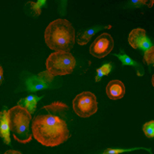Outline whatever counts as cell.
<instances>
[{
    "instance_id": "6da1fadb",
    "label": "cell",
    "mask_w": 154,
    "mask_h": 154,
    "mask_svg": "<svg viewBox=\"0 0 154 154\" xmlns=\"http://www.w3.org/2000/svg\"><path fill=\"white\" fill-rule=\"evenodd\" d=\"M69 106L62 101H54L40 109L32 119L33 138L43 146L55 147L66 143L71 136L66 113Z\"/></svg>"
},
{
    "instance_id": "7a4b0ae2",
    "label": "cell",
    "mask_w": 154,
    "mask_h": 154,
    "mask_svg": "<svg viewBox=\"0 0 154 154\" xmlns=\"http://www.w3.org/2000/svg\"><path fill=\"white\" fill-rule=\"evenodd\" d=\"M45 42L46 45L54 52H70L76 42L75 29L67 19H55L45 28Z\"/></svg>"
},
{
    "instance_id": "3957f363",
    "label": "cell",
    "mask_w": 154,
    "mask_h": 154,
    "mask_svg": "<svg viewBox=\"0 0 154 154\" xmlns=\"http://www.w3.org/2000/svg\"><path fill=\"white\" fill-rule=\"evenodd\" d=\"M10 126L14 138L19 143H28L33 138L32 130V114L23 107L17 104L9 109Z\"/></svg>"
},
{
    "instance_id": "277c9868",
    "label": "cell",
    "mask_w": 154,
    "mask_h": 154,
    "mask_svg": "<svg viewBox=\"0 0 154 154\" xmlns=\"http://www.w3.org/2000/svg\"><path fill=\"white\" fill-rule=\"evenodd\" d=\"M76 60L70 52L56 51L48 56L45 62L46 69L54 76L67 75L73 72Z\"/></svg>"
},
{
    "instance_id": "5b68a950",
    "label": "cell",
    "mask_w": 154,
    "mask_h": 154,
    "mask_svg": "<svg viewBox=\"0 0 154 154\" xmlns=\"http://www.w3.org/2000/svg\"><path fill=\"white\" fill-rule=\"evenodd\" d=\"M74 113L80 118H90L97 112L98 103L94 94L91 91H82L72 101Z\"/></svg>"
},
{
    "instance_id": "8992f818",
    "label": "cell",
    "mask_w": 154,
    "mask_h": 154,
    "mask_svg": "<svg viewBox=\"0 0 154 154\" xmlns=\"http://www.w3.org/2000/svg\"><path fill=\"white\" fill-rule=\"evenodd\" d=\"M114 48V38L108 33H102L95 38L90 46V53L94 57L101 58L106 57L112 52Z\"/></svg>"
},
{
    "instance_id": "52a82bcc",
    "label": "cell",
    "mask_w": 154,
    "mask_h": 154,
    "mask_svg": "<svg viewBox=\"0 0 154 154\" xmlns=\"http://www.w3.org/2000/svg\"><path fill=\"white\" fill-rule=\"evenodd\" d=\"M106 94L112 100L122 98L125 94V86L120 80H111L106 86Z\"/></svg>"
},
{
    "instance_id": "ba28073f",
    "label": "cell",
    "mask_w": 154,
    "mask_h": 154,
    "mask_svg": "<svg viewBox=\"0 0 154 154\" xmlns=\"http://www.w3.org/2000/svg\"><path fill=\"white\" fill-rule=\"evenodd\" d=\"M0 133L3 139V142L7 146H11V138H10V132H11V126H10V117L9 110L6 107H3L1 114H0Z\"/></svg>"
},
{
    "instance_id": "9c48e42d",
    "label": "cell",
    "mask_w": 154,
    "mask_h": 154,
    "mask_svg": "<svg viewBox=\"0 0 154 154\" xmlns=\"http://www.w3.org/2000/svg\"><path fill=\"white\" fill-rule=\"evenodd\" d=\"M111 25H95L94 27H91V28H88V29H85V30H81L78 35H77V43H78L79 45H87L90 41L91 37H93L95 33H97L98 31L100 30H104V29H110Z\"/></svg>"
},
{
    "instance_id": "30bf717a",
    "label": "cell",
    "mask_w": 154,
    "mask_h": 154,
    "mask_svg": "<svg viewBox=\"0 0 154 154\" xmlns=\"http://www.w3.org/2000/svg\"><path fill=\"white\" fill-rule=\"evenodd\" d=\"M116 57H118L119 61L122 62V66H133L135 70H136V73L138 76L140 77H142L144 75V69H143V66L140 64L139 62H136V61H134L133 59H131L127 54H125V52L122 50V49H120V54H114Z\"/></svg>"
},
{
    "instance_id": "8fae6325",
    "label": "cell",
    "mask_w": 154,
    "mask_h": 154,
    "mask_svg": "<svg viewBox=\"0 0 154 154\" xmlns=\"http://www.w3.org/2000/svg\"><path fill=\"white\" fill-rule=\"evenodd\" d=\"M50 85L51 84H46L45 82L41 81L38 78L37 75H33L31 77H29V78H27L25 81L26 90L28 91H31V93H36L38 91L49 89Z\"/></svg>"
},
{
    "instance_id": "7c38bea8",
    "label": "cell",
    "mask_w": 154,
    "mask_h": 154,
    "mask_svg": "<svg viewBox=\"0 0 154 154\" xmlns=\"http://www.w3.org/2000/svg\"><path fill=\"white\" fill-rule=\"evenodd\" d=\"M146 37V32L143 28H136L130 32L128 36V42L134 49H138L140 43Z\"/></svg>"
},
{
    "instance_id": "4fadbf2b",
    "label": "cell",
    "mask_w": 154,
    "mask_h": 154,
    "mask_svg": "<svg viewBox=\"0 0 154 154\" xmlns=\"http://www.w3.org/2000/svg\"><path fill=\"white\" fill-rule=\"evenodd\" d=\"M43 97L42 96H37L35 94H31L27 96V97H24V98H21L20 100L18 101L17 104L20 105V106H23V107H25L29 112H30L32 115L35 113L36 111V108H37V103L40 101L42 98Z\"/></svg>"
},
{
    "instance_id": "5bb4252c",
    "label": "cell",
    "mask_w": 154,
    "mask_h": 154,
    "mask_svg": "<svg viewBox=\"0 0 154 154\" xmlns=\"http://www.w3.org/2000/svg\"><path fill=\"white\" fill-rule=\"evenodd\" d=\"M45 5H46V1L45 0H38L37 2L29 1L25 4V8L30 11L29 14H32L34 17H40L42 14V8Z\"/></svg>"
},
{
    "instance_id": "9a60e30c",
    "label": "cell",
    "mask_w": 154,
    "mask_h": 154,
    "mask_svg": "<svg viewBox=\"0 0 154 154\" xmlns=\"http://www.w3.org/2000/svg\"><path fill=\"white\" fill-rule=\"evenodd\" d=\"M113 69V66L111 63H107V64H104L102 66L96 69V76H95V82H99L101 78L104 75H108Z\"/></svg>"
},
{
    "instance_id": "2e32d148",
    "label": "cell",
    "mask_w": 154,
    "mask_h": 154,
    "mask_svg": "<svg viewBox=\"0 0 154 154\" xmlns=\"http://www.w3.org/2000/svg\"><path fill=\"white\" fill-rule=\"evenodd\" d=\"M143 131L148 139H152L154 137V120L144 123L143 125Z\"/></svg>"
},
{
    "instance_id": "e0dca14e",
    "label": "cell",
    "mask_w": 154,
    "mask_h": 154,
    "mask_svg": "<svg viewBox=\"0 0 154 154\" xmlns=\"http://www.w3.org/2000/svg\"><path fill=\"white\" fill-rule=\"evenodd\" d=\"M138 149H143V150H147L148 152H151L150 149L144 148V147H135V148H119V149H113V148H107L106 150L103 151L104 154H118V153H122V152H128V151H133V150H138Z\"/></svg>"
},
{
    "instance_id": "ac0fdd59",
    "label": "cell",
    "mask_w": 154,
    "mask_h": 154,
    "mask_svg": "<svg viewBox=\"0 0 154 154\" xmlns=\"http://www.w3.org/2000/svg\"><path fill=\"white\" fill-rule=\"evenodd\" d=\"M37 76L41 81L45 82V83H46V84H51L53 82V80H54V78H55V76L53 75L51 72L48 71L47 69L45 70V71L40 72V73H38Z\"/></svg>"
},
{
    "instance_id": "d6986e66",
    "label": "cell",
    "mask_w": 154,
    "mask_h": 154,
    "mask_svg": "<svg viewBox=\"0 0 154 154\" xmlns=\"http://www.w3.org/2000/svg\"><path fill=\"white\" fill-rule=\"evenodd\" d=\"M143 63L147 66H151L154 64V47L151 46L147 50L144 51L143 55Z\"/></svg>"
},
{
    "instance_id": "ffe728a7",
    "label": "cell",
    "mask_w": 154,
    "mask_h": 154,
    "mask_svg": "<svg viewBox=\"0 0 154 154\" xmlns=\"http://www.w3.org/2000/svg\"><path fill=\"white\" fill-rule=\"evenodd\" d=\"M151 46H153V45H152V43H151V41L149 40V38H148L147 37H146V38H144L143 40L142 41V42L140 43L139 48H140V49L143 50V51H146V50L148 49V48H150Z\"/></svg>"
},
{
    "instance_id": "44dd1931",
    "label": "cell",
    "mask_w": 154,
    "mask_h": 154,
    "mask_svg": "<svg viewBox=\"0 0 154 154\" xmlns=\"http://www.w3.org/2000/svg\"><path fill=\"white\" fill-rule=\"evenodd\" d=\"M129 6L130 8H141L143 5L144 4H147V1H146V0H139V1H131L129 2Z\"/></svg>"
},
{
    "instance_id": "7402d4cb",
    "label": "cell",
    "mask_w": 154,
    "mask_h": 154,
    "mask_svg": "<svg viewBox=\"0 0 154 154\" xmlns=\"http://www.w3.org/2000/svg\"><path fill=\"white\" fill-rule=\"evenodd\" d=\"M10 153H16V154H20V151H17V150H7L5 152V154H10Z\"/></svg>"
},
{
    "instance_id": "603a6c76",
    "label": "cell",
    "mask_w": 154,
    "mask_h": 154,
    "mask_svg": "<svg viewBox=\"0 0 154 154\" xmlns=\"http://www.w3.org/2000/svg\"><path fill=\"white\" fill-rule=\"evenodd\" d=\"M0 76H1L0 78H1V83H2V82H3V78H4V77H3V67L2 66L0 67Z\"/></svg>"
}]
</instances>
